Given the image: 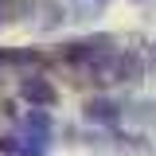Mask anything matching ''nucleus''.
Wrapping results in <instances>:
<instances>
[{"label": "nucleus", "instance_id": "nucleus-5", "mask_svg": "<svg viewBox=\"0 0 156 156\" xmlns=\"http://www.w3.org/2000/svg\"><path fill=\"white\" fill-rule=\"evenodd\" d=\"M74 4L82 12H101V8H105V0H74Z\"/></svg>", "mask_w": 156, "mask_h": 156}, {"label": "nucleus", "instance_id": "nucleus-1", "mask_svg": "<svg viewBox=\"0 0 156 156\" xmlns=\"http://www.w3.org/2000/svg\"><path fill=\"white\" fill-rule=\"evenodd\" d=\"M16 90H20V98H23L27 105H35V109H51V105L58 101L55 82L43 78V74H20L16 78Z\"/></svg>", "mask_w": 156, "mask_h": 156}, {"label": "nucleus", "instance_id": "nucleus-3", "mask_svg": "<svg viewBox=\"0 0 156 156\" xmlns=\"http://www.w3.org/2000/svg\"><path fill=\"white\" fill-rule=\"evenodd\" d=\"M82 113L90 117V121H98V125H113L117 117H121V105H117L113 98H94V101H86Z\"/></svg>", "mask_w": 156, "mask_h": 156}, {"label": "nucleus", "instance_id": "nucleus-4", "mask_svg": "<svg viewBox=\"0 0 156 156\" xmlns=\"http://www.w3.org/2000/svg\"><path fill=\"white\" fill-rule=\"evenodd\" d=\"M0 152L4 156H43V144L27 136H0Z\"/></svg>", "mask_w": 156, "mask_h": 156}, {"label": "nucleus", "instance_id": "nucleus-2", "mask_svg": "<svg viewBox=\"0 0 156 156\" xmlns=\"http://www.w3.org/2000/svg\"><path fill=\"white\" fill-rule=\"evenodd\" d=\"M20 136L35 140V144H47L51 140V113L47 109H31V113L20 117Z\"/></svg>", "mask_w": 156, "mask_h": 156}, {"label": "nucleus", "instance_id": "nucleus-6", "mask_svg": "<svg viewBox=\"0 0 156 156\" xmlns=\"http://www.w3.org/2000/svg\"><path fill=\"white\" fill-rule=\"evenodd\" d=\"M8 70H12V66L4 62V55H0V82H4V78H12V74H8Z\"/></svg>", "mask_w": 156, "mask_h": 156}, {"label": "nucleus", "instance_id": "nucleus-7", "mask_svg": "<svg viewBox=\"0 0 156 156\" xmlns=\"http://www.w3.org/2000/svg\"><path fill=\"white\" fill-rule=\"evenodd\" d=\"M136 4H140V0H136Z\"/></svg>", "mask_w": 156, "mask_h": 156}]
</instances>
